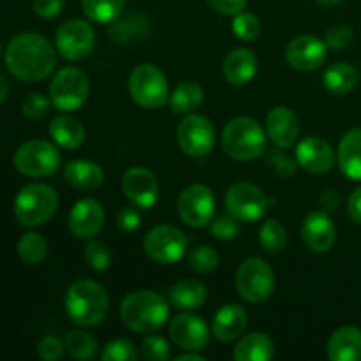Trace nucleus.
<instances>
[{
	"mask_svg": "<svg viewBox=\"0 0 361 361\" xmlns=\"http://www.w3.org/2000/svg\"><path fill=\"white\" fill-rule=\"evenodd\" d=\"M7 69L18 78L32 83L41 81L53 73L56 53L51 42L41 34L25 32L11 39L6 49Z\"/></svg>",
	"mask_w": 361,
	"mask_h": 361,
	"instance_id": "f257e3e1",
	"label": "nucleus"
},
{
	"mask_svg": "<svg viewBox=\"0 0 361 361\" xmlns=\"http://www.w3.org/2000/svg\"><path fill=\"white\" fill-rule=\"evenodd\" d=\"M120 319L136 334H154L168 323V300L150 289L133 291L120 303Z\"/></svg>",
	"mask_w": 361,
	"mask_h": 361,
	"instance_id": "f03ea898",
	"label": "nucleus"
},
{
	"mask_svg": "<svg viewBox=\"0 0 361 361\" xmlns=\"http://www.w3.org/2000/svg\"><path fill=\"white\" fill-rule=\"evenodd\" d=\"M109 310V296L99 282L81 279L71 284L66 293V312L74 324L92 328L106 319Z\"/></svg>",
	"mask_w": 361,
	"mask_h": 361,
	"instance_id": "7ed1b4c3",
	"label": "nucleus"
},
{
	"mask_svg": "<svg viewBox=\"0 0 361 361\" xmlns=\"http://www.w3.org/2000/svg\"><path fill=\"white\" fill-rule=\"evenodd\" d=\"M222 148L235 161H252L267 152V130L250 116H236L222 130Z\"/></svg>",
	"mask_w": 361,
	"mask_h": 361,
	"instance_id": "20e7f679",
	"label": "nucleus"
},
{
	"mask_svg": "<svg viewBox=\"0 0 361 361\" xmlns=\"http://www.w3.org/2000/svg\"><path fill=\"white\" fill-rule=\"evenodd\" d=\"M59 208V194L46 183H30L18 192L14 215L21 226L37 228L48 222Z\"/></svg>",
	"mask_w": 361,
	"mask_h": 361,
	"instance_id": "39448f33",
	"label": "nucleus"
},
{
	"mask_svg": "<svg viewBox=\"0 0 361 361\" xmlns=\"http://www.w3.org/2000/svg\"><path fill=\"white\" fill-rule=\"evenodd\" d=\"M129 94L140 108L159 109L169 101L168 80L154 63H140L129 76Z\"/></svg>",
	"mask_w": 361,
	"mask_h": 361,
	"instance_id": "423d86ee",
	"label": "nucleus"
},
{
	"mask_svg": "<svg viewBox=\"0 0 361 361\" xmlns=\"http://www.w3.org/2000/svg\"><path fill=\"white\" fill-rule=\"evenodd\" d=\"M235 286L245 302L263 303L275 291L274 270L261 257H247L236 270Z\"/></svg>",
	"mask_w": 361,
	"mask_h": 361,
	"instance_id": "0eeeda50",
	"label": "nucleus"
},
{
	"mask_svg": "<svg viewBox=\"0 0 361 361\" xmlns=\"http://www.w3.org/2000/svg\"><path fill=\"white\" fill-rule=\"evenodd\" d=\"M90 94L88 76L78 67H63L49 83V99L60 111H76L87 102Z\"/></svg>",
	"mask_w": 361,
	"mask_h": 361,
	"instance_id": "6e6552de",
	"label": "nucleus"
},
{
	"mask_svg": "<svg viewBox=\"0 0 361 361\" xmlns=\"http://www.w3.org/2000/svg\"><path fill=\"white\" fill-rule=\"evenodd\" d=\"M60 161L59 148L44 140L27 141L14 154V168L32 178L53 175L60 168Z\"/></svg>",
	"mask_w": 361,
	"mask_h": 361,
	"instance_id": "1a4fd4ad",
	"label": "nucleus"
},
{
	"mask_svg": "<svg viewBox=\"0 0 361 361\" xmlns=\"http://www.w3.org/2000/svg\"><path fill=\"white\" fill-rule=\"evenodd\" d=\"M143 249L155 263L175 264L185 256L187 236L176 226L159 224L145 235Z\"/></svg>",
	"mask_w": 361,
	"mask_h": 361,
	"instance_id": "9d476101",
	"label": "nucleus"
},
{
	"mask_svg": "<svg viewBox=\"0 0 361 361\" xmlns=\"http://www.w3.org/2000/svg\"><path fill=\"white\" fill-rule=\"evenodd\" d=\"M55 46L56 51L71 62L87 59L95 46L94 27L81 18L63 21L56 30Z\"/></svg>",
	"mask_w": 361,
	"mask_h": 361,
	"instance_id": "9b49d317",
	"label": "nucleus"
},
{
	"mask_svg": "<svg viewBox=\"0 0 361 361\" xmlns=\"http://www.w3.org/2000/svg\"><path fill=\"white\" fill-rule=\"evenodd\" d=\"M214 190L204 183H192L182 190L176 201L180 219L190 228H204L214 221L215 215Z\"/></svg>",
	"mask_w": 361,
	"mask_h": 361,
	"instance_id": "f8f14e48",
	"label": "nucleus"
},
{
	"mask_svg": "<svg viewBox=\"0 0 361 361\" xmlns=\"http://www.w3.org/2000/svg\"><path fill=\"white\" fill-rule=\"evenodd\" d=\"M226 210L240 222H256L267 214L268 197L250 182L233 183L224 197Z\"/></svg>",
	"mask_w": 361,
	"mask_h": 361,
	"instance_id": "ddd939ff",
	"label": "nucleus"
},
{
	"mask_svg": "<svg viewBox=\"0 0 361 361\" xmlns=\"http://www.w3.org/2000/svg\"><path fill=\"white\" fill-rule=\"evenodd\" d=\"M176 143L189 157H204L214 150V126L207 116L190 113L176 127Z\"/></svg>",
	"mask_w": 361,
	"mask_h": 361,
	"instance_id": "4468645a",
	"label": "nucleus"
},
{
	"mask_svg": "<svg viewBox=\"0 0 361 361\" xmlns=\"http://www.w3.org/2000/svg\"><path fill=\"white\" fill-rule=\"evenodd\" d=\"M169 337L182 351H201L210 342V328L200 316L178 314L169 323Z\"/></svg>",
	"mask_w": 361,
	"mask_h": 361,
	"instance_id": "2eb2a0df",
	"label": "nucleus"
},
{
	"mask_svg": "<svg viewBox=\"0 0 361 361\" xmlns=\"http://www.w3.org/2000/svg\"><path fill=\"white\" fill-rule=\"evenodd\" d=\"M122 192L134 207L148 210L159 200V183L154 173L143 166H133L122 176Z\"/></svg>",
	"mask_w": 361,
	"mask_h": 361,
	"instance_id": "dca6fc26",
	"label": "nucleus"
},
{
	"mask_svg": "<svg viewBox=\"0 0 361 361\" xmlns=\"http://www.w3.org/2000/svg\"><path fill=\"white\" fill-rule=\"evenodd\" d=\"M106 221L101 201L94 197H83L76 201L69 214V231L78 240H92L99 235Z\"/></svg>",
	"mask_w": 361,
	"mask_h": 361,
	"instance_id": "f3484780",
	"label": "nucleus"
},
{
	"mask_svg": "<svg viewBox=\"0 0 361 361\" xmlns=\"http://www.w3.org/2000/svg\"><path fill=\"white\" fill-rule=\"evenodd\" d=\"M328 46L316 35H298L286 48V60L293 69L316 71L326 62Z\"/></svg>",
	"mask_w": 361,
	"mask_h": 361,
	"instance_id": "a211bd4d",
	"label": "nucleus"
},
{
	"mask_svg": "<svg viewBox=\"0 0 361 361\" xmlns=\"http://www.w3.org/2000/svg\"><path fill=\"white\" fill-rule=\"evenodd\" d=\"M295 159L310 175H324L335 166V150L323 137H303L295 150Z\"/></svg>",
	"mask_w": 361,
	"mask_h": 361,
	"instance_id": "6ab92c4d",
	"label": "nucleus"
},
{
	"mask_svg": "<svg viewBox=\"0 0 361 361\" xmlns=\"http://www.w3.org/2000/svg\"><path fill=\"white\" fill-rule=\"evenodd\" d=\"M302 238L312 252L324 254L335 245L337 226L326 212H310L302 224Z\"/></svg>",
	"mask_w": 361,
	"mask_h": 361,
	"instance_id": "aec40b11",
	"label": "nucleus"
},
{
	"mask_svg": "<svg viewBox=\"0 0 361 361\" xmlns=\"http://www.w3.org/2000/svg\"><path fill=\"white\" fill-rule=\"evenodd\" d=\"M264 130L275 147L289 148L296 143L300 136V120L295 111L286 106H277L267 115Z\"/></svg>",
	"mask_w": 361,
	"mask_h": 361,
	"instance_id": "412c9836",
	"label": "nucleus"
},
{
	"mask_svg": "<svg viewBox=\"0 0 361 361\" xmlns=\"http://www.w3.org/2000/svg\"><path fill=\"white\" fill-rule=\"evenodd\" d=\"M249 324L245 309L238 303L221 307L212 321V334L219 342H233L243 335Z\"/></svg>",
	"mask_w": 361,
	"mask_h": 361,
	"instance_id": "4be33fe9",
	"label": "nucleus"
},
{
	"mask_svg": "<svg viewBox=\"0 0 361 361\" xmlns=\"http://www.w3.org/2000/svg\"><path fill=\"white\" fill-rule=\"evenodd\" d=\"M257 73V59L250 49L236 48L228 53L222 63V74L231 85L242 87L250 83Z\"/></svg>",
	"mask_w": 361,
	"mask_h": 361,
	"instance_id": "5701e85b",
	"label": "nucleus"
},
{
	"mask_svg": "<svg viewBox=\"0 0 361 361\" xmlns=\"http://www.w3.org/2000/svg\"><path fill=\"white\" fill-rule=\"evenodd\" d=\"M328 358L331 361L361 360V330L356 326H342L331 334L326 344Z\"/></svg>",
	"mask_w": 361,
	"mask_h": 361,
	"instance_id": "b1692460",
	"label": "nucleus"
},
{
	"mask_svg": "<svg viewBox=\"0 0 361 361\" xmlns=\"http://www.w3.org/2000/svg\"><path fill=\"white\" fill-rule=\"evenodd\" d=\"M337 162L341 171L349 180L361 182V127L348 130L342 136L337 150Z\"/></svg>",
	"mask_w": 361,
	"mask_h": 361,
	"instance_id": "393cba45",
	"label": "nucleus"
},
{
	"mask_svg": "<svg viewBox=\"0 0 361 361\" xmlns=\"http://www.w3.org/2000/svg\"><path fill=\"white\" fill-rule=\"evenodd\" d=\"M63 178L69 185L80 190H94L104 182V171L101 166L87 159H74L63 168Z\"/></svg>",
	"mask_w": 361,
	"mask_h": 361,
	"instance_id": "a878e982",
	"label": "nucleus"
},
{
	"mask_svg": "<svg viewBox=\"0 0 361 361\" xmlns=\"http://www.w3.org/2000/svg\"><path fill=\"white\" fill-rule=\"evenodd\" d=\"M274 355V341L263 331L242 335L238 344L233 349V358L236 361H270Z\"/></svg>",
	"mask_w": 361,
	"mask_h": 361,
	"instance_id": "bb28decb",
	"label": "nucleus"
},
{
	"mask_svg": "<svg viewBox=\"0 0 361 361\" xmlns=\"http://www.w3.org/2000/svg\"><path fill=\"white\" fill-rule=\"evenodd\" d=\"M207 295L208 293L203 282L196 281V279H183L169 289L168 298L169 305H173L175 309L192 312V310L201 309L204 305Z\"/></svg>",
	"mask_w": 361,
	"mask_h": 361,
	"instance_id": "cd10ccee",
	"label": "nucleus"
},
{
	"mask_svg": "<svg viewBox=\"0 0 361 361\" xmlns=\"http://www.w3.org/2000/svg\"><path fill=\"white\" fill-rule=\"evenodd\" d=\"M49 136L59 147L66 148V150H76L83 145L87 130H85L83 123L74 116L60 115L55 116L49 123Z\"/></svg>",
	"mask_w": 361,
	"mask_h": 361,
	"instance_id": "c85d7f7f",
	"label": "nucleus"
},
{
	"mask_svg": "<svg viewBox=\"0 0 361 361\" xmlns=\"http://www.w3.org/2000/svg\"><path fill=\"white\" fill-rule=\"evenodd\" d=\"M324 88L335 95H345L358 83V71L348 62H335L324 71Z\"/></svg>",
	"mask_w": 361,
	"mask_h": 361,
	"instance_id": "c756f323",
	"label": "nucleus"
},
{
	"mask_svg": "<svg viewBox=\"0 0 361 361\" xmlns=\"http://www.w3.org/2000/svg\"><path fill=\"white\" fill-rule=\"evenodd\" d=\"M204 101V92L194 81L180 83L175 90L169 94V108L178 115H190L196 111Z\"/></svg>",
	"mask_w": 361,
	"mask_h": 361,
	"instance_id": "7c9ffc66",
	"label": "nucleus"
},
{
	"mask_svg": "<svg viewBox=\"0 0 361 361\" xmlns=\"http://www.w3.org/2000/svg\"><path fill=\"white\" fill-rule=\"evenodd\" d=\"M81 7L90 21L113 23L122 16L126 0H81Z\"/></svg>",
	"mask_w": 361,
	"mask_h": 361,
	"instance_id": "2f4dec72",
	"label": "nucleus"
},
{
	"mask_svg": "<svg viewBox=\"0 0 361 361\" xmlns=\"http://www.w3.org/2000/svg\"><path fill=\"white\" fill-rule=\"evenodd\" d=\"M18 257L23 261L28 267H35V264H41L42 261L48 256V242L42 235L35 231L25 233L23 236L18 242Z\"/></svg>",
	"mask_w": 361,
	"mask_h": 361,
	"instance_id": "473e14b6",
	"label": "nucleus"
},
{
	"mask_svg": "<svg viewBox=\"0 0 361 361\" xmlns=\"http://www.w3.org/2000/svg\"><path fill=\"white\" fill-rule=\"evenodd\" d=\"M63 344H66V351L69 353L74 360L90 361L97 356V341H95V337H92L90 334H87V331H69V334L66 335V338H63Z\"/></svg>",
	"mask_w": 361,
	"mask_h": 361,
	"instance_id": "72a5a7b5",
	"label": "nucleus"
},
{
	"mask_svg": "<svg viewBox=\"0 0 361 361\" xmlns=\"http://www.w3.org/2000/svg\"><path fill=\"white\" fill-rule=\"evenodd\" d=\"M148 28V21L145 16L140 14H130V16L123 18V20L113 21L111 28H109V39L116 42H127L137 39L140 35H145Z\"/></svg>",
	"mask_w": 361,
	"mask_h": 361,
	"instance_id": "f704fd0d",
	"label": "nucleus"
},
{
	"mask_svg": "<svg viewBox=\"0 0 361 361\" xmlns=\"http://www.w3.org/2000/svg\"><path fill=\"white\" fill-rule=\"evenodd\" d=\"M259 243L263 250L270 254H277L284 250L286 243H288V233H286L284 226L275 221V219L264 221L259 229Z\"/></svg>",
	"mask_w": 361,
	"mask_h": 361,
	"instance_id": "c9c22d12",
	"label": "nucleus"
},
{
	"mask_svg": "<svg viewBox=\"0 0 361 361\" xmlns=\"http://www.w3.org/2000/svg\"><path fill=\"white\" fill-rule=\"evenodd\" d=\"M189 267L196 274H212L219 267V252L210 245H200L190 250Z\"/></svg>",
	"mask_w": 361,
	"mask_h": 361,
	"instance_id": "e433bc0d",
	"label": "nucleus"
},
{
	"mask_svg": "<svg viewBox=\"0 0 361 361\" xmlns=\"http://www.w3.org/2000/svg\"><path fill=\"white\" fill-rule=\"evenodd\" d=\"M85 259H87L88 267L95 271H106L111 267L113 254L109 247L104 242L92 238L88 245L85 247Z\"/></svg>",
	"mask_w": 361,
	"mask_h": 361,
	"instance_id": "4c0bfd02",
	"label": "nucleus"
},
{
	"mask_svg": "<svg viewBox=\"0 0 361 361\" xmlns=\"http://www.w3.org/2000/svg\"><path fill=\"white\" fill-rule=\"evenodd\" d=\"M231 28L233 34L242 41H254L261 34V21L256 14L242 11L233 16Z\"/></svg>",
	"mask_w": 361,
	"mask_h": 361,
	"instance_id": "58836bf2",
	"label": "nucleus"
},
{
	"mask_svg": "<svg viewBox=\"0 0 361 361\" xmlns=\"http://www.w3.org/2000/svg\"><path fill=\"white\" fill-rule=\"evenodd\" d=\"M101 360L104 361H134L137 360V351L134 344L126 338H115L108 342L101 353Z\"/></svg>",
	"mask_w": 361,
	"mask_h": 361,
	"instance_id": "ea45409f",
	"label": "nucleus"
},
{
	"mask_svg": "<svg viewBox=\"0 0 361 361\" xmlns=\"http://www.w3.org/2000/svg\"><path fill=\"white\" fill-rule=\"evenodd\" d=\"M267 164L277 173L282 178H289V176L295 175L296 168H298V162L296 159H291L284 150H281V147L277 148H267Z\"/></svg>",
	"mask_w": 361,
	"mask_h": 361,
	"instance_id": "a19ab883",
	"label": "nucleus"
},
{
	"mask_svg": "<svg viewBox=\"0 0 361 361\" xmlns=\"http://www.w3.org/2000/svg\"><path fill=\"white\" fill-rule=\"evenodd\" d=\"M141 356L148 361H166L171 358V349L166 338L159 337V335L148 334V337L143 338L141 342Z\"/></svg>",
	"mask_w": 361,
	"mask_h": 361,
	"instance_id": "79ce46f5",
	"label": "nucleus"
},
{
	"mask_svg": "<svg viewBox=\"0 0 361 361\" xmlns=\"http://www.w3.org/2000/svg\"><path fill=\"white\" fill-rule=\"evenodd\" d=\"M210 233L214 238L222 240V242H229V240H235L238 236L240 226L231 214L219 215L217 219H214L210 222Z\"/></svg>",
	"mask_w": 361,
	"mask_h": 361,
	"instance_id": "37998d69",
	"label": "nucleus"
},
{
	"mask_svg": "<svg viewBox=\"0 0 361 361\" xmlns=\"http://www.w3.org/2000/svg\"><path fill=\"white\" fill-rule=\"evenodd\" d=\"M51 99L44 97L42 94H30L25 97L23 106H21V111L27 118L30 120H41L48 115V111L51 109Z\"/></svg>",
	"mask_w": 361,
	"mask_h": 361,
	"instance_id": "c03bdc74",
	"label": "nucleus"
},
{
	"mask_svg": "<svg viewBox=\"0 0 361 361\" xmlns=\"http://www.w3.org/2000/svg\"><path fill=\"white\" fill-rule=\"evenodd\" d=\"M355 39V32L348 25H335L324 35V42L331 49H345Z\"/></svg>",
	"mask_w": 361,
	"mask_h": 361,
	"instance_id": "a18cd8bd",
	"label": "nucleus"
},
{
	"mask_svg": "<svg viewBox=\"0 0 361 361\" xmlns=\"http://www.w3.org/2000/svg\"><path fill=\"white\" fill-rule=\"evenodd\" d=\"M63 351H66V344L53 335L41 338L37 344V355L44 361H59L63 356Z\"/></svg>",
	"mask_w": 361,
	"mask_h": 361,
	"instance_id": "49530a36",
	"label": "nucleus"
},
{
	"mask_svg": "<svg viewBox=\"0 0 361 361\" xmlns=\"http://www.w3.org/2000/svg\"><path fill=\"white\" fill-rule=\"evenodd\" d=\"M207 2L215 13L222 14V16H235V14L242 13L247 6V0H207Z\"/></svg>",
	"mask_w": 361,
	"mask_h": 361,
	"instance_id": "de8ad7c7",
	"label": "nucleus"
},
{
	"mask_svg": "<svg viewBox=\"0 0 361 361\" xmlns=\"http://www.w3.org/2000/svg\"><path fill=\"white\" fill-rule=\"evenodd\" d=\"M66 0H34V13L39 18L44 20H51V18L59 16L60 11L63 9Z\"/></svg>",
	"mask_w": 361,
	"mask_h": 361,
	"instance_id": "09e8293b",
	"label": "nucleus"
},
{
	"mask_svg": "<svg viewBox=\"0 0 361 361\" xmlns=\"http://www.w3.org/2000/svg\"><path fill=\"white\" fill-rule=\"evenodd\" d=\"M141 224V217L137 214V210L134 208H123L122 212L116 217V226H118L120 231L123 233H133L140 228Z\"/></svg>",
	"mask_w": 361,
	"mask_h": 361,
	"instance_id": "8fccbe9b",
	"label": "nucleus"
},
{
	"mask_svg": "<svg viewBox=\"0 0 361 361\" xmlns=\"http://www.w3.org/2000/svg\"><path fill=\"white\" fill-rule=\"evenodd\" d=\"M348 214L353 222L361 224V187L355 189L348 200Z\"/></svg>",
	"mask_w": 361,
	"mask_h": 361,
	"instance_id": "3c124183",
	"label": "nucleus"
},
{
	"mask_svg": "<svg viewBox=\"0 0 361 361\" xmlns=\"http://www.w3.org/2000/svg\"><path fill=\"white\" fill-rule=\"evenodd\" d=\"M338 196L337 192H334V190H324L323 194L319 196V207L321 210L326 212V214H330V212L337 210L338 208Z\"/></svg>",
	"mask_w": 361,
	"mask_h": 361,
	"instance_id": "603ef678",
	"label": "nucleus"
},
{
	"mask_svg": "<svg viewBox=\"0 0 361 361\" xmlns=\"http://www.w3.org/2000/svg\"><path fill=\"white\" fill-rule=\"evenodd\" d=\"M175 361H204V356L200 355V351H185L176 356Z\"/></svg>",
	"mask_w": 361,
	"mask_h": 361,
	"instance_id": "864d4df0",
	"label": "nucleus"
},
{
	"mask_svg": "<svg viewBox=\"0 0 361 361\" xmlns=\"http://www.w3.org/2000/svg\"><path fill=\"white\" fill-rule=\"evenodd\" d=\"M7 94H9V85H7L6 78L0 76V104L7 99Z\"/></svg>",
	"mask_w": 361,
	"mask_h": 361,
	"instance_id": "5fc2aeb1",
	"label": "nucleus"
},
{
	"mask_svg": "<svg viewBox=\"0 0 361 361\" xmlns=\"http://www.w3.org/2000/svg\"><path fill=\"white\" fill-rule=\"evenodd\" d=\"M341 2L342 0H317V4L323 7H335V6H338Z\"/></svg>",
	"mask_w": 361,
	"mask_h": 361,
	"instance_id": "6e6d98bb",
	"label": "nucleus"
},
{
	"mask_svg": "<svg viewBox=\"0 0 361 361\" xmlns=\"http://www.w3.org/2000/svg\"><path fill=\"white\" fill-rule=\"evenodd\" d=\"M0 55H2V46H0Z\"/></svg>",
	"mask_w": 361,
	"mask_h": 361,
	"instance_id": "4d7b16f0",
	"label": "nucleus"
}]
</instances>
